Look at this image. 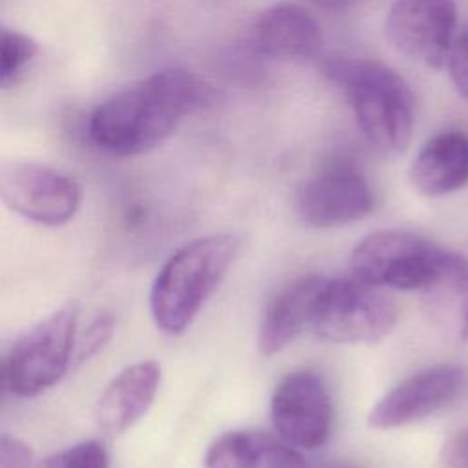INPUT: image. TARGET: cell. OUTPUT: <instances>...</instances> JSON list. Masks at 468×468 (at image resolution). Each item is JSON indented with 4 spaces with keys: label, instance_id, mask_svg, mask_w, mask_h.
<instances>
[{
    "label": "cell",
    "instance_id": "23",
    "mask_svg": "<svg viewBox=\"0 0 468 468\" xmlns=\"http://www.w3.org/2000/svg\"><path fill=\"white\" fill-rule=\"evenodd\" d=\"M441 461L444 468H468V430L453 433L444 442Z\"/></svg>",
    "mask_w": 468,
    "mask_h": 468
},
{
    "label": "cell",
    "instance_id": "17",
    "mask_svg": "<svg viewBox=\"0 0 468 468\" xmlns=\"http://www.w3.org/2000/svg\"><path fill=\"white\" fill-rule=\"evenodd\" d=\"M205 468H307L302 453L278 435L238 430L219 435L205 453Z\"/></svg>",
    "mask_w": 468,
    "mask_h": 468
},
{
    "label": "cell",
    "instance_id": "5",
    "mask_svg": "<svg viewBox=\"0 0 468 468\" xmlns=\"http://www.w3.org/2000/svg\"><path fill=\"white\" fill-rule=\"evenodd\" d=\"M77 316V303H64L15 342L7 358L13 393L31 399L64 377L73 356Z\"/></svg>",
    "mask_w": 468,
    "mask_h": 468
},
{
    "label": "cell",
    "instance_id": "13",
    "mask_svg": "<svg viewBox=\"0 0 468 468\" xmlns=\"http://www.w3.org/2000/svg\"><path fill=\"white\" fill-rule=\"evenodd\" d=\"M256 48L276 60H311L320 55L324 35L313 15L292 2L265 9L256 22Z\"/></svg>",
    "mask_w": 468,
    "mask_h": 468
},
{
    "label": "cell",
    "instance_id": "2",
    "mask_svg": "<svg viewBox=\"0 0 468 468\" xmlns=\"http://www.w3.org/2000/svg\"><path fill=\"white\" fill-rule=\"evenodd\" d=\"M322 73L349 101L362 135L378 150L400 154L411 143L415 101L391 68L356 57H327Z\"/></svg>",
    "mask_w": 468,
    "mask_h": 468
},
{
    "label": "cell",
    "instance_id": "14",
    "mask_svg": "<svg viewBox=\"0 0 468 468\" xmlns=\"http://www.w3.org/2000/svg\"><path fill=\"white\" fill-rule=\"evenodd\" d=\"M324 283L325 278L320 274H303L287 283L269 302L258 331L261 355L272 356L283 351L311 324Z\"/></svg>",
    "mask_w": 468,
    "mask_h": 468
},
{
    "label": "cell",
    "instance_id": "4",
    "mask_svg": "<svg viewBox=\"0 0 468 468\" xmlns=\"http://www.w3.org/2000/svg\"><path fill=\"white\" fill-rule=\"evenodd\" d=\"M397 322L393 298L355 276L327 280L316 298L309 327L335 344H375Z\"/></svg>",
    "mask_w": 468,
    "mask_h": 468
},
{
    "label": "cell",
    "instance_id": "22",
    "mask_svg": "<svg viewBox=\"0 0 468 468\" xmlns=\"http://www.w3.org/2000/svg\"><path fill=\"white\" fill-rule=\"evenodd\" d=\"M33 452L20 437L0 433V468H31Z\"/></svg>",
    "mask_w": 468,
    "mask_h": 468
},
{
    "label": "cell",
    "instance_id": "24",
    "mask_svg": "<svg viewBox=\"0 0 468 468\" xmlns=\"http://www.w3.org/2000/svg\"><path fill=\"white\" fill-rule=\"evenodd\" d=\"M11 389L9 386V369H7V360L0 358V402L5 397V393Z\"/></svg>",
    "mask_w": 468,
    "mask_h": 468
},
{
    "label": "cell",
    "instance_id": "18",
    "mask_svg": "<svg viewBox=\"0 0 468 468\" xmlns=\"http://www.w3.org/2000/svg\"><path fill=\"white\" fill-rule=\"evenodd\" d=\"M38 55V44L26 33L0 26V88H7Z\"/></svg>",
    "mask_w": 468,
    "mask_h": 468
},
{
    "label": "cell",
    "instance_id": "3",
    "mask_svg": "<svg viewBox=\"0 0 468 468\" xmlns=\"http://www.w3.org/2000/svg\"><path fill=\"white\" fill-rule=\"evenodd\" d=\"M238 252L232 234H210L177 249L157 272L150 291L155 325L166 335H181L225 278Z\"/></svg>",
    "mask_w": 468,
    "mask_h": 468
},
{
    "label": "cell",
    "instance_id": "25",
    "mask_svg": "<svg viewBox=\"0 0 468 468\" xmlns=\"http://www.w3.org/2000/svg\"><path fill=\"white\" fill-rule=\"evenodd\" d=\"M309 2L318 4V5L325 7V9H342V7H346L347 4H351L353 0H309Z\"/></svg>",
    "mask_w": 468,
    "mask_h": 468
},
{
    "label": "cell",
    "instance_id": "16",
    "mask_svg": "<svg viewBox=\"0 0 468 468\" xmlns=\"http://www.w3.org/2000/svg\"><path fill=\"white\" fill-rule=\"evenodd\" d=\"M420 292L433 324L453 342L464 344L468 340V260L444 249L433 278Z\"/></svg>",
    "mask_w": 468,
    "mask_h": 468
},
{
    "label": "cell",
    "instance_id": "6",
    "mask_svg": "<svg viewBox=\"0 0 468 468\" xmlns=\"http://www.w3.org/2000/svg\"><path fill=\"white\" fill-rule=\"evenodd\" d=\"M444 249L406 230H378L356 243L353 276L382 289L422 291L433 278Z\"/></svg>",
    "mask_w": 468,
    "mask_h": 468
},
{
    "label": "cell",
    "instance_id": "21",
    "mask_svg": "<svg viewBox=\"0 0 468 468\" xmlns=\"http://www.w3.org/2000/svg\"><path fill=\"white\" fill-rule=\"evenodd\" d=\"M113 324H115V320L110 313H102L91 320V324L86 327V331L80 338V344H79V353H77L79 362L91 358L106 346V342L112 336Z\"/></svg>",
    "mask_w": 468,
    "mask_h": 468
},
{
    "label": "cell",
    "instance_id": "19",
    "mask_svg": "<svg viewBox=\"0 0 468 468\" xmlns=\"http://www.w3.org/2000/svg\"><path fill=\"white\" fill-rule=\"evenodd\" d=\"M110 457L101 441L77 442L44 459L37 468H108Z\"/></svg>",
    "mask_w": 468,
    "mask_h": 468
},
{
    "label": "cell",
    "instance_id": "9",
    "mask_svg": "<svg viewBox=\"0 0 468 468\" xmlns=\"http://www.w3.org/2000/svg\"><path fill=\"white\" fill-rule=\"evenodd\" d=\"M276 435L296 450L324 446L333 426V402L325 382L313 371H294L280 380L271 397Z\"/></svg>",
    "mask_w": 468,
    "mask_h": 468
},
{
    "label": "cell",
    "instance_id": "8",
    "mask_svg": "<svg viewBox=\"0 0 468 468\" xmlns=\"http://www.w3.org/2000/svg\"><path fill=\"white\" fill-rule=\"evenodd\" d=\"M375 196L366 176L349 161H331L300 188L296 210L314 229H335L366 218Z\"/></svg>",
    "mask_w": 468,
    "mask_h": 468
},
{
    "label": "cell",
    "instance_id": "1",
    "mask_svg": "<svg viewBox=\"0 0 468 468\" xmlns=\"http://www.w3.org/2000/svg\"><path fill=\"white\" fill-rule=\"evenodd\" d=\"M205 97L207 88L194 73L166 68L101 102L90 115L88 135L106 154L139 155L166 141Z\"/></svg>",
    "mask_w": 468,
    "mask_h": 468
},
{
    "label": "cell",
    "instance_id": "20",
    "mask_svg": "<svg viewBox=\"0 0 468 468\" xmlns=\"http://www.w3.org/2000/svg\"><path fill=\"white\" fill-rule=\"evenodd\" d=\"M444 64L455 90L468 99V27L453 37Z\"/></svg>",
    "mask_w": 468,
    "mask_h": 468
},
{
    "label": "cell",
    "instance_id": "15",
    "mask_svg": "<svg viewBox=\"0 0 468 468\" xmlns=\"http://www.w3.org/2000/svg\"><path fill=\"white\" fill-rule=\"evenodd\" d=\"M410 177L424 196H446L468 185V133L444 130L430 137L415 155Z\"/></svg>",
    "mask_w": 468,
    "mask_h": 468
},
{
    "label": "cell",
    "instance_id": "7",
    "mask_svg": "<svg viewBox=\"0 0 468 468\" xmlns=\"http://www.w3.org/2000/svg\"><path fill=\"white\" fill-rule=\"evenodd\" d=\"M0 201L15 214L60 227L73 219L82 188L71 176L33 161H0Z\"/></svg>",
    "mask_w": 468,
    "mask_h": 468
},
{
    "label": "cell",
    "instance_id": "11",
    "mask_svg": "<svg viewBox=\"0 0 468 468\" xmlns=\"http://www.w3.org/2000/svg\"><path fill=\"white\" fill-rule=\"evenodd\" d=\"M457 26L455 0H393L386 33L411 60L439 69L446 62Z\"/></svg>",
    "mask_w": 468,
    "mask_h": 468
},
{
    "label": "cell",
    "instance_id": "12",
    "mask_svg": "<svg viewBox=\"0 0 468 468\" xmlns=\"http://www.w3.org/2000/svg\"><path fill=\"white\" fill-rule=\"evenodd\" d=\"M161 382V367L155 360H141L126 366L101 393L95 406L99 428L108 435L130 430L154 404Z\"/></svg>",
    "mask_w": 468,
    "mask_h": 468
},
{
    "label": "cell",
    "instance_id": "10",
    "mask_svg": "<svg viewBox=\"0 0 468 468\" xmlns=\"http://www.w3.org/2000/svg\"><path fill=\"white\" fill-rule=\"evenodd\" d=\"M468 384V371L457 364L420 369L389 389L369 411L367 422L377 430H393L426 419L453 402Z\"/></svg>",
    "mask_w": 468,
    "mask_h": 468
}]
</instances>
